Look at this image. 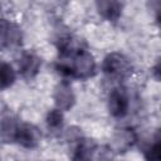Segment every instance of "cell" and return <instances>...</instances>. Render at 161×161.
<instances>
[{"label": "cell", "mask_w": 161, "mask_h": 161, "mask_svg": "<svg viewBox=\"0 0 161 161\" xmlns=\"http://www.w3.org/2000/svg\"><path fill=\"white\" fill-rule=\"evenodd\" d=\"M55 70L64 78L87 80L97 73V60L86 48H79L69 57H59Z\"/></svg>", "instance_id": "1"}, {"label": "cell", "mask_w": 161, "mask_h": 161, "mask_svg": "<svg viewBox=\"0 0 161 161\" xmlns=\"http://www.w3.org/2000/svg\"><path fill=\"white\" fill-rule=\"evenodd\" d=\"M103 74L116 82L125 80L133 73V64L131 59L121 52H111L102 60Z\"/></svg>", "instance_id": "2"}, {"label": "cell", "mask_w": 161, "mask_h": 161, "mask_svg": "<svg viewBox=\"0 0 161 161\" xmlns=\"http://www.w3.org/2000/svg\"><path fill=\"white\" fill-rule=\"evenodd\" d=\"M137 141H138V135L136 130L130 126H122L114 128V131L112 132L111 142L108 147L114 155L126 153L135 147Z\"/></svg>", "instance_id": "3"}, {"label": "cell", "mask_w": 161, "mask_h": 161, "mask_svg": "<svg viewBox=\"0 0 161 161\" xmlns=\"http://www.w3.org/2000/svg\"><path fill=\"white\" fill-rule=\"evenodd\" d=\"M131 98L126 88L121 86L113 87L107 96V109L108 113L114 118H123L130 112Z\"/></svg>", "instance_id": "4"}, {"label": "cell", "mask_w": 161, "mask_h": 161, "mask_svg": "<svg viewBox=\"0 0 161 161\" xmlns=\"http://www.w3.org/2000/svg\"><path fill=\"white\" fill-rule=\"evenodd\" d=\"M23 29L14 21L0 18V50L19 48L23 43Z\"/></svg>", "instance_id": "5"}, {"label": "cell", "mask_w": 161, "mask_h": 161, "mask_svg": "<svg viewBox=\"0 0 161 161\" xmlns=\"http://www.w3.org/2000/svg\"><path fill=\"white\" fill-rule=\"evenodd\" d=\"M52 98H53L55 108H58L62 112L70 111L77 102L74 89L72 84L67 80H60L54 86Z\"/></svg>", "instance_id": "6"}, {"label": "cell", "mask_w": 161, "mask_h": 161, "mask_svg": "<svg viewBox=\"0 0 161 161\" xmlns=\"http://www.w3.org/2000/svg\"><path fill=\"white\" fill-rule=\"evenodd\" d=\"M42 65H43V59L33 50L21 52L18 59V70L20 75L26 80L34 79L40 72Z\"/></svg>", "instance_id": "7"}, {"label": "cell", "mask_w": 161, "mask_h": 161, "mask_svg": "<svg viewBox=\"0 0 161 161\" xmlns=\"http://www.w3.org/2000/svg\"><path fill=\"white\" fill-rule=\"evenodd\" d=\"M43 138V133L40 128L33 123H20L18 136H16V142L24 148H36Z\"/></svg>", "instance_id": "8"}, {"label": "cell", "mask_w": 161, "mask_h": 161, "mask_svg": "<svg viewBox=\"0 0 161 161\" xmlns=\"http://www.w3.org/2000/svg\"><path fill=\"white\" fill-rule=\"evenodd\" d=\"M96 10L99 14L101 18H103L106 21L116 23L122 16L123 4L117 0H98L94 3Z\"/></svg>", "instance_id": "9"}, {"label": "cell", "mask_w": 161, "mask_h": 161, "mask_svg": "<svg viewBox=\"0 0 161 161\" xmlns=\"http://www.w3.org/2000/svg\"><path fill=\"white\" fill-rule=\"evenodd\" d=\"M20 122L13 114H6L0 119V140L4 143H15Z\"/></svg>", "instance_id": "10"}, {"label": "cell", "mask_w": 161, "mask_h": 161, "mask_svg": "<svg viewBox=\"0 0 161 161\" xmlns=\"http://www.w3.org/2000/svg\"><path fill=\"white\" fill-rule=\"evenodd\" d=\"M97 145L93 140L83 138L77 146H74L72 161H93Z\"/></svg>", "instance_id": "11"}, {"label": "cell", "mask_w": 161, "mask_h": 161, "mask_svg": "<svg viewBox=\"0 0 161 161\" xmlns=\"http://www.w3.org/2000/svg\"><path fill=\"white\" fill-rule=\"evenodd\" d=\"M18 73L11 63L6 60H0V91L8 89L14 86Z\"/></svg>", "instance_id": "12"}, {"label": "cell", "mask_w": 161, "mask_h": 161, "mask_svg": "<svg viewBox=\"0 0 161 161\" xmlns=\"http://www.w3.org/2000/svg\"><path fill=\"white\" fill-rule=\"evenodd\" d=\"M45 125L49 132L52 133H60L64 128V114L58 108H52L45 114Z\"/></svg>", "instance_id": "13"}, {"label": "cell", "mask_w": 161, "mask_h": 161, "mask_svg": "<svg viewBox=\"0 0 161 161\" xmlns=\"http://www.w3.org/2000/svg\"><path fill=\"white\" fill-rule=\"evenodd\" d=\"M145 161H161V142L158 132H156L153 141L145 148Z\"/></svg>", "instance_id": "14"}, {"label": "cell", "mask_w": 161, "mask_h": 161, "mask_svg": "<svg viewBox=\"0 0 161 161\" xmlns=\"http://www.w3.org/2000/svg\"><path fill=\"white\" fill-rule=\"evenodd\" d=\"M64 137H65V141L68 143H74L75 146L84 138L82 130L77 126H70L69 128H67L64 132Z\"/></svg>", "instance_id": "15"}, {"label": "cell", "mask_w": 161, "mask_h": 161, "mask_svg": "<svg viewBox=\"0 0 161 161\" xmlns=\"http://www.w3.org/2000/svg\"><path fill=\"white\" fill-rule=\"evenodd\" d=\"M152 75L155 77L156 80H160V63L158 62L152 67Z\"/></svg>", "instance_id": "16"}, {"label": "cell", "mask_w": 161, "mask_h": 161, "mask_svg": "<svg viewBox=\"0 0 161 161\" xmlns=\"http://www.w3.org/2000/svg\"><path fill=\"white\" fill-rule=\"evenodd\" d=\"M47 161H53V160H47Z\"/></svg>", "instance_id": "17"}]
</instances>
